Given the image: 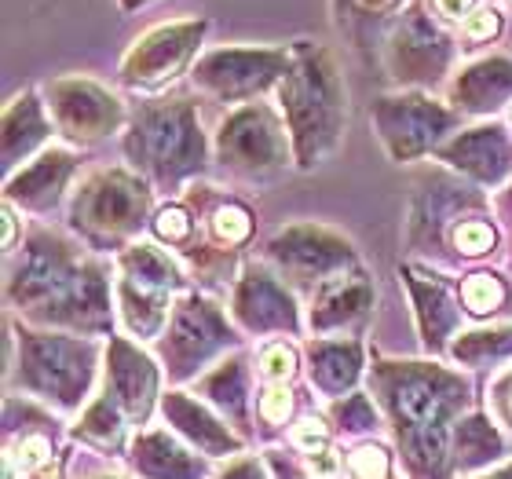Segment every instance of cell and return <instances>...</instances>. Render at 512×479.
Segmentation results:
<instances>
[{
    "instance_id": "11",
    "label": "cell",
    "mask_w": 512,
    "mask_h": 479,
    "mask_svg": "<svg viewBox=\"0 0 512 479\" xmlns=\"http://www.w3.org/2000/svg\"><path fill=\"white\" fill-rule=\"evenodd\" d=\"M388 392H392L388 399H392L395 414L403 421H410L414 428H432L450 410V403L458 399L461 384L439 370H406L395 377Z\"/></svg>"
},
{
    "instance_id": "26",
    "label": "cell",
    "mask_w": 512,
    "mask_h": 479,
    "mask_svg": "<svg viewBox=\"0 0 512 479\" xmlns=\"http://www.w3.org/2000/svg\"><path fill=\"white\" fill-rule=\"evenodd\" d=\"M165 410H169L172 421H176L183 432H191V436L198 439L205 450H224V447L231 450V447H235L224 428H216V421H209V417H205L198 406L187 403V399H180V395H172L169 403H165Z\"/></svg>"
},
{
    "instance_id": "34",
    "label": "cell",
    "mask_w": 512,
    "mask_h": 479,
    "mask_svg": "<svg viewBox=\"0 0 512 479\" xmlns=\"http://www.w3.org/2000/svg\"><path fill=\"white\" fill-rule=\"evenodd\" d=\"M403 0H337V11L352 15V19H384V15H395Z\"/></svg>"
},
{
    "instance_id": "29",
    "label": "cell",
    "mask_w": 512,
    "mask_h": 479,
    "mask_svg": "<svg viewBox=\"0 0 512 479\" xmlns=\"http://www.w3.org/2000/svg\"><path fill=\"white\" fill-rule=\"evenodd\" d=\"M512 352V330H494V333H469L458 344V355L480 362L483 355H505Z\"/></svg>"
},
{
    "instance_id": "2",
    "label": "cell",
    "mask_w": 512,
    "mask_h": 479,
    "mask_svg": "<svg viewBox=\"0 0 512 479\" xmlns=\"http://www.w3.org/2000/svg\"><path fill=\"white\" fill-rule=\"evenodd\" d=\"M128 150L158 180L194 169L202 161V136L194 125V110L180 99L143 110V118L136 121V132L128 139Z\"/></svg>"
},
{
    "instance_id": "37",
    "label": "cell",
    "mask_w": 512,
    "mask_h": 479,
    "mask_svg": "<svg viewBox=\"0 0 512 479\" xmlns=\"http://www.w3.org/2000/svg\"><path fill=\"white\" fill-rule=\"evenodd\" d=\"M498 11L491 8H480V11H472L469 19H465V26H461V33L469 37V41H487V37H494L498 33Z\"/></svg>"
},
{
    "instance_id": "15",
    "label": "cell",
    "mask_w": 512,
    "mask_h": 479,
    "mask_svg": "<svg viewBox=\"0 0 512 479\" xmlns=\"http://www.w3.org/2000/svg\"><path fill=\"white\" fill-rule=\"evenodd\" d=\"M509 96H512V59H505V55H494V59H483V63L469 66L454 81V103L461 110H472V114L498 110Z\"/></svg>"
},
{
    "instance_id": "38",
    "label": "cell",
    "mask_w": 512,
    "mask_h": 479,
    "mask_svg": "<svg viewBox=\"0 0 512 479\" xmlns=\"http://www.w3.org/2000/svg\"><path fill=\"white\" fill-rule=\"evenodd\" d=\"M289 410H293V399H289L286 388H271V392L260 399V414H264L267 421H282Z\"/></svg>"
},
{
    "instance_id": "39",
    "label": "cell",
    "mask_w": 512,
    "mask_h": 479,
    "mask_svg": "<svg viewBox=\"0 0 512 479\" xmlns=\"http://www.w3.org/2000/svg\"><path fill=\"white\" fill-rule=\"evenodd\" d=\"M341 421H344V425H352V428H366V425H374V414H370V403H366L363 395H355L352 403L341 406Z\"/></svg>"
},
{
    "instance_id": "44",
    "label": "cell",
    "mask_w": 512,
    "mask_h": 479,
    "mask_svg": "<svg viewBox=\"0 0 512 479\" xmlns=\"http://www.w3.org/2000/svg\"><path fill=\"white\" fill-rule=\"evenodd\" d=\"M502 479H512V472H509V476H502Z\"/></svg>"
},
{
    "instance_id": "33",
    "label": "cell",
    "mask_w": 512,
    "mask_h": 479,
    "mask_svg": "<svg viewBox=\"0 0 512 479\" xmlns=\"http://www.w3.org/2000/svg\"><path fill=\"white\" fill-rule=\"evenodd\" d=\"M410 454H414L421 465H439V461H443V432H439L436 425L414 428V436H410Z\"/></svg>"
},
{
    "instance_id": "23",
    "label": "cell",
    "mask_w": 512,
    "mask_h": 479,
    "mask_svg": "<svg viewBox=\"0 0 512 479\" xmlns=\"http://www.w3.org/2000/svg\"><path fill=\"white\" fill-rule=\"evenodd\" d=\"M359 373V348L355 344H311V377L326 392H341Z\"/></svg>"
},
{
    "instance_id": "40",
    "label": "cell",
    "mask_w": 512,
    "mask_h": 479,
    "mask_svg": "<svg viewBox=\"0 0 512 479\" xmlns=\"http://www.w3.org/2000/svg\"><path fill=\"white\" fill-rule=\"evenodd\" d=\"M311 476L315 479H330L333 472H337V458H333L330 450H319V454H315V458H311Z\"/></svg>"
},
{
    "instance_id": "4",
    "label": "cell",
    "mask_w": 512,
    "mask_h": 479,
    "mask_svg": "<svg viewBox=\"0 0 512 479\" xmlns=\"http://www.w3.org/2000/svg\"><path fill=\"white\" fill-rule=\"evenodd\" d=\"M205 33L202 19H187V22H165L158 30L143 33L132 52L125 55L121 63V77L136 88H158L165 85L169 77H176L183 66L191 63V55L198 52Z\"/></svg>"
},
{
    "instance_id": "31",
    "label": "cell",
    "mask_w": 512,
    "mask_h": 479,
    "mask_svg": "<svg viewBox=\"0 0 512 479\" xmlns=\"http://www.w3.org/2000/svg\"><path fill=\"white\" fill-rule=\"evenodd\" d=\"M454 245H458L465 256H480L487 253L494 245V231L491 224H483V220H469V224H461L458 231H454Z\"/></svg>"
},
{
    "instance_id": "19",
    "label": "cell",
    "mask_w": 512,
    "mask_h": 479,
    "mask_svg": "<svg viewBox=\"0 0 512 479\" xmlns=\"http://www.w3.org/2000/svg\"><path fill=\"white\" fill-rule=\"evenodd\" d=\"M74 169V158L63 154V150H48L41 161H33L30 169L19 172L15 180L8 183V198H22L26 205H48L59 198V187Z\"/></svg>"
},
{
    "instance_id": "43",
    "label": "cell",
    "mask_w": 512,
    "mask_h": 479,
    "mask_svg": "<svg viewBox=\"0 0 512 479\" xmlns=\"http://www.w3.org/2000/svg\"><path fill=\"white\" fill-rule=\"evenodd\" d=\"M121 4H125V8L132 11V8H139V4H147V0H121Z\"/></svg>"
},
{
    "instance_id": "7",
    "label": "cell",
    "mask_w": 512,
    "mask_h": 479,
    "mask_svg": "<svg viewBox=\"0 0 512 479\" xmlns=\"http://www.w3.org/2000/svg\"><path fill=\"white\" fill-rule=\"evenodd\" d=\"M22 366H26L33 388H41L63 403H77V395L85 392L88 373H92V348L63 341V337L30 333L22 341Z\"/></svg>"
},
{
    "instance_id": "42",
    "label": "cell",
    "mask_w": 512,
    "mask_h": 479,
    "mask_svg": "<svg viewBox=\"0 0 512 479\" xmlns=\"http://www.w3.org/2000/svg\"><path fill=\"white\" fill-rule=\"evenodd\" d=\"M11 242H15V216H11V209L4 213V249H11Z\"/></svg>"
},
{
    "instance_id": "9",
    "label": "cell",
    "mask_w": 512,
    "mask_h": 479,
    "mask_svg": "<svg viewBox=\"0 0 512 479\" xmlns=\"http://www.w3.org/2000/svg\"><path fill=\"white\" fill-rule=\"evenodd\" d=\"M450 63V41L432 26L421 8L399 19L388 41V66L399 81H439Z\"/></svg>"
},
{
    "instance_id": "21",
    "label": "cell",
    "mask_w": 512,
    "mask_h": 479,
    "mask_svg": "<svg viewBox=\"0 0 512 479\" xmlns=\"http://www.w3.org/2000/svg\"><path fill=\"white\" fill-rule=\"evenodd\" d=\"M121 311H125L128 330L136 337H154L165 326V293L150 286H139L132 278L121 282Z\"/></svg>"
},
{
    "instance_id": "14",
    "label": "cell",
    "mask_w": 512,
    "mask_h": 479,
    "mask_svg": "<svg viewBox=\"0 0 512 479\" xmlns=\"http://www.w3.org/2000/svg\"><path fill=\"white\" fill-rule=\"evenodd\" d=\"M447 161H454L458 169L472 172V176H480V180L494 183V180H502L505 169H509L512 147L498 125L472 128V132H465V136H458L450 143Z\"/></svg>"
},
{
    "instance_id": "30",
    "label": "cell",
    "mask_w": 512,
    "mask_h": 479,
    "mask_svg": "<svg viewBox=\"0 0 512 479\" xmlns=\"http://www.w3.org/2000/svg\"><path fill=\"white\" fill-rule=\"evenodd\" d=\"M293 370H297V355H293V348H286V344H271V348H264V355H260V373H264L267 381H289L293 377Z\"/></svg>"
},
{
    "instance_id": "6",
    "label": "cell",
    "mask_w": 512,
    "mask_h": 479,
    "mask_svg": "<svg viewBox=\"0 0 512 479\" xmlns=\"http://www.w3.org/2000/svg\"><path fill=\"white\" fill-rule=\"evenodd\" d=\"M220 158L231 169L271 172L286 165V132L267 107L253 103L224 121L220 128Z\"/></svg>"
},
{
    "instance_id": "25",
    "label": "cell",
    "mask_w": 512,
    "mask_h": 479,
    "mask_svg": "<svg viewBox=\"0 0 512 479\" xmlns=\"http://www.w3.org/2000/svg\"><path fill=\"white\" fill-rule=\"evenodd\" d=\"M125 278L139 282V286H150V289H161V293H169V286H176V267L165 253H158L154 245H136V249H128L125 260Z\"/></svg>"
},
{
    "instance_id": "8",
    "label": "cell",
    "mask_w": 512,
    "mask_h": 479,
    "mask_svg": "<svg viewBox=\"0 0 512 479\" xmlns=\"http://www.w3.org/2000/svg\"><path fill=\"white\" fill-rule=\"evenodd\" d=\"M374 118L377 128H381V139L392 150V158H414V154L428 150L432 143H439V136L450 128L447 110L436 107L425 96L377 99Z\"/></svg>"
},
{
    "instance_id": "18",
    "label": "cell",
    "mask_w": 512,
    "mask_h": 479,
    "mask_svg": "<svg viewBox=\"0 0 512 479\" xmlns=\"http://www.w3.org/2000/svg\"><path fill=\"white\" fill-rule=\"evenodd\" d=\"M110 377H114V392L121 403L136 417L147 414L150 395H154V366L139 352H132L128 344L114 341L110 348Z\"/></svg>"
},
{
    "instance_id": "35",
    "label": "cell",
    "mask_w": 512,
    "mask_h": 479,
    "mask_svg": "<svg viewBox=\"0 0 512 479\" xmlns=\"http://www.w3.org/2000/svg\"><path fill=\"white\" fill-rule=\"evenodd\" d=\"M154 231H158V238H165V242H183V238L191 235V220H187V213H183V209L169 205V209H161V213H158V220H154Z\"/></svg>"
},
{
    "instance_id": "5",
    "label": "cell",
    "mask_w": 512,
    "mask_h": 479,
    "mask_svg": "<svg viewBox=\"0 0 512 479\" xmlns=\"http://www.w3.org/2000/svg\"><path fill=\"white\" fill-rule=\"evenodd\" d=\"M147 213V191L143 183L132 180L128 172H103L88 183L81 198H77V224L88 235L99 238H121L136 231V224Z\"/></svg>"
},
{
    "instance_id": "3",
    "label": "cell",
    "mask_w": 512,
    "mask_h": 479,
    "mask_svg": "<svg viewBox=\"0 0 512 479\" xmlns=\"http://www.w3.org/2000/svg\"><path fill=\"white\" fill-rule=\"evenodd\" d=\"M293 52L286 48H220L194 70V81L216 99H246L264 92L275 77H286Z\"/></svg>"
},
{
    "instance_id": "36",
    "label": "cell",
    "mask_w": 512,
    "mask_h": 479,
    "mask_svg": "<svg viewBox=\"0 0 512 479\" xmlns=\"http://www.w3.org/2000/svg\"><path fill=\"white\" fill-rule=\"evenodd\" d=\"M352 472L359 479H384V476H388V458H384V450H377V447L355 450V454H352Z\"/></svg>"
},
{
    "instance_id": "28",
    "label": "cell",
    "mask_w": 512,
    "mask_h": 479,
    "mask_svg": "<svg viewBox=\"0 0 512 479\" xmlns=\"http://www.w3.org/2000/svg\"><path fill=\"white\" fill-rule=\"evenodd\" d=\"M213 231L220 242H246L249 231H253V220H249V213L242 209V205H220L213 216Z\"/></svg>"
},
{
    "instance_id": "10",
    "label": "cell",
    "mask_w": 512,
    "mask_h": 479,
    "mask_svg": "<svg viewBox=\"0 0 512 479\" xmlns=\"http://www.w3.org/2000/svg\"><path fill=\"white\" fill-rule=\"evenodd\" d=\"M52 114L66 136L99 139L110 136L121 125V103L92 81H55L52 85Z\"/></svg>"
},
{
    "instance_id": "13",
    "label": "cell",
    "mask_w": 512,
    "mask_h": 479,
    "mask_svg": "<svg viewBox=\"0 0 512 479\" xmlns=\"http://www.w3.org/2000/svg\"><path fill=\"white\" fill-rule=\"evenodd\" d=\"M227 341V326L224 319L216 315V308H209L205 300L191 297L183 300L180 311H176V322H172V355L180 359V370H187V362H198L205 355L220 348Z\"/></svg>"
},
{
    "instance_id": "16",
    "label": "cell",
    "mask_w": 512,
    "mask_h": 479,
    "mask_svg": "<svg viewBox=\"0 0 512 479\" xmlns=\"http://www.w3.org/2000/svg\"><path fill=\"white\" fill-rule=\"evenodd\" d=\"M370 300H374V289H370V282L363 275H333L322 282L319 297H315V311H311V322L319 330L348 326V322L363 319Z\"/></svg>"
},
{
    "instance_id": "41",
    "label": "cell",
    "mask_w": 512,
    "mask_h": 479,
    "mask_svg": "<svg viewBox=\"0 0 512 479\" xmlns=\"http://www.w3.org/2000/svg\"><path fill=\"white\" fill-rule=\"evenodd\" d=\"M436 8H439V15H447V19H461V15L469 19L472 0H436Z\"/></svg>"
},
{
    "instance_id": "12",
    "label": "cell",
    "mask_w": 512,
    "mask_h": 479,
    "mask_svg": "<svg viewBox=\"0 0 512 479\" xmlns=\"http://www.w3.org/2000/svg\"><path fill=\"white\" fill-rule=\"evenodd\" d=\"M271 253L300 275H330L337 267L352 264V249L341 238L315 231V227H293L271 245Z\"/></svg>"
},
{
    "instance_id": "20",
    "label": "cell",
    "mask_w": 512,
    "mask_h": 479,
    "mask_svg": "<svg viewBox=\"0 0 512 479\" xmlns=\"http://www.w3.org/2000/svg\"><path fill=\"white\" fill-rule=\"evenodd\" d=\"M44 136H48V125L41 118V103L33 96L15 99L8 107V118H4V154H8V165L26 158L37 143H44Z\"/></svg>"
},
{
    "instance_id": "24",
    "label": "cell",
    "mask_w": 512,
    "mask_h": 479,
    "mask_svg": "<svg viewBox=\"0 0 512 479\" xmlns=\"http://www.w3.org/2000/svg\"><path fill=\"white\" fill-rule=\"evenodd\" d=\"M136 465L154 479H194L202 472L198 461H191L176 443L165 436H147L136 447Z\"/></svg>"
},
{
    "instance_id": "27",
    "label": "cell",
    "mask_w": 512,
    "mask_h": 479,
    "mask_svg": "<svg viewBox=\"0 0 512 479\" xmlns=\"http://www.w3.org/2000/svg\"><path fill=\"white\" fill-rule=\"evenodd\" d=\"M461 297H465L472 315H491L505 304V286L494 275H472L461 289Z\"/></svg>"
},
{
    "instance_id": "1",
    "label": "cell",
    "mask_w": 512,
    "mask_h": 479,
    "mask_svg": "<svg viewBox=\"0 0 512 479\" xmlns=\"http://www.w3.org/2000/svg\"><path fill=\"white\" fill-rule=\"evenodd\" d=\"M282 107L300 161L315 165L337 143L344 125V85L326 48L308 41L293 48V63L282 77Z\"/></svg>"
},
{
    "instance_id": "17",
    "label": "cell",
    "mask_w": 512,
    "mask_h": 479,
    "mask_svg": "<svg viewBox=\"0 0 512 479\" xmlns=\"http://www.w3.org/2000/svg\"><path fill=\"white\" fill-rule=\"evenodd\" d=\"M235 311L249 330H282V326H293V322H297L293 300H289L267 275H249L246 282H242Z\"/></svg>"
},
{
    "instance_id": "32",
    "label": "cell",
    "mask_w": 512,
    "mask_h": 479,
    "mask_svg": "<svg viewBox=\"0 0 512 479\" xmlns=\"http://www.w3.org/2000/svg\"><path fill=\"white\" fill-rule=\"evenodd\" d=\"M209 392H213L220 403H231V406L242 403V395H246V384H242V370H238V362H227L224 370L216 373L213 381H209Z\"/></svg>"
},
{
    "instance_id": "22",
    "label": "cell",
    "mask_w": 512,
    "mask_h": 479,
    "mask_svg": "<svg viewBox=\"0 0 512 479\" xmlns=\"http://www.w3.org/2000/svg\"><path fill=\"white\" fill-rule=\"evenodd\" d=\"M410 286H414L417 297V315H421V330H425L428 344H443L454 322H458V308L450 293L439 282H417V275H410Z\"/></svg>"
},
{
    "instance_id": "45",
    "label": "cell",
    "mask_w": 512,
    "mask_h": 479,
    "mask_svg": "<svg viewBox=\"0 0 512 479\" xmlns=\"http://www.w3.org/2000/svg\"><path fill=\"white\" fill-rule=\"evenodd\" d=\"M509 4H512V0H509Z\"/></svg>"
}]
</instances>
